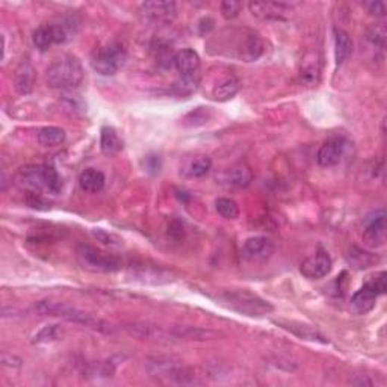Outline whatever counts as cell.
<instances>
[{"label": "cell", "instance_id": "6da1fadb", "mask_svg": "<svg viewBox=\"0 0 387 387\" xmlns=\"http://www.w3.org/2000/svg\"><path fill=\"white\" fill-rule=\"evenodd\" d=\"M14 182L19 188L28 191L30 196H41L48 191L58 194L62 188V180L52 165H28L19 169Z\"/></svg>", "mask_w": 387, "mask_h": 387}, {"label": "cell", "instance_id": "7a4b0ae2", "mask_svg": "<svg viewBox=\"0 0 387 387\" xmlns=\"http://www.w3.org/2000/svg\"><path fill=\"white\" fill-rule=\"evenodd\" d=\"M35 310L43 314V317H58L76 324L85 325L88 328H93L95 332H100L104 334L115 333V327L111 322L94 317L93 313H88L85 310H80L75 305H70L66 303H56V301H39L35 304Z\"/></svg>", "mask_w": 387, "mask_h": 387}, {"label": "cell", "instance_id": "3957f363", "mask_svg": "<svg viewBox=\"0 0 387 387\" xmlns=\"http://www.w3.org/2000/svg\"><path fill=\"white\" fill-rule=\"evenodd\" d=\"M85 79L82 64L76 56L66 55L55 59L47 68L46 82L55 90H75L80 86Z\"/></svg>", "mask_w": 387, "mask_h": 387}, {"label": "cell", "instance_id": "277c9868", "mask_svg": "<svg viewBox=\"0 0 387 387\" xmlns=\"http://www.w3.org/2000/svg\"><path fill=\"white\" fill-rule=\"evenodd\" d=\"M218 300L232 310L245 314V317L261 318L274 310V305L270 301L263 300L253 292H248V290H229V292L220 294Z\"/></svg>", "mask_w": 387, "mask_h": 387}, {"label": "cell", "instance_id": "5b68a950", "mask_svg": "<svg viewBox=\"0 0 387 387\" xmlns=\"http://www.w3.org/2000/svg\"><path fill=\"white\" fill-rule=\"evenodd\" d=\"M176 70L180 73V82L176 84V91L182 95H188L192 91H196V88L200 82V67L201 61L200 56L192 48H182L180 52H177L173 58Z\"/></svg>", "mask_w": 387, "mask_h": 387}, {"label": "cell", "instance_id": "8992f818", "mask_svg": "<svg viewBox=\"0 0 387 387\" xmlns=\"http://www.w3.org/2000/svg\"><path fill=\"white\" fill-rule=\"evenodd\" d=\"M76 259L85 271L90 272L109 274L123 268V262L120 257L88 244H77Z\"/></svg>", "mask_w": 387, "mask_h": 387}, {"label": "cell", "instance_id": "52a82bcc", "mask_svg": "<svg viewBox=\"0 0 387 387\" xmlns=\"http://www.w3.org/2000/svg\"><path fill=\"white\" fill-rule=\"evenodd\" d=\"M147 370L153 378L173 384H196V375L174 357H155L147 361Z\"/></svg>", "mask_w": 387, "mask_h": 387}, {"label": "cell", "instance_id": "ba28073f", "mask_svg": "<svg viewBox=\"0 0 387 387\" xmlns=\"http://www.w3.org/2000/svg\"><path fill=\"white\" fill-rule=\"evenodd\" d=\"M387 290V274L381 271L370 277L351 298V309L357 314H366L375 308V301Z\"/></svg>", "mask_w": 387, "mask_h": 387}, {"label": "cell", "instance_id": "9c48e42d", "mask_svg": "<svg viewBox=\"0 0 387 387\" xmlns=\"http://www.w3.org/2000/svg\"><path fill=\"white\" fill-rule=\"evenodd\" d=\"M127 61V50L123 44L111 43L95 52L91 66L102 76H114Z\"/></svg>", "mask_w": 387, "mask_h": 387}, {"label": "cell", "instance_id": "30bf717a", "mask_svg": "<svg viewBox=\"0 0 387 387\" xmlns=\"http://www.w3.org/2000/svg\"><path fill=\"white\" fill-rule=\"evenodd\" d=\"M238 41L233 44L230 55L244 62H254L261 58L265 52L263 39L252 30H239Z\"/></svg>", "mask_w": 387, "mask_h": 387}, {"label": "cell", "instance_id": "8fae6325", "mask_svg": "<svg viewBox=\"0 0 387 387\" xmlns=\"http://www.w3.org/2000/svg\"><path fill=\"white\" fill-rule=\"evenodd\" d=\"M276 253V245L270 238L253 236L248 238L242 245V257L252 263L268 262Z\"/></svg>", "mask_w": 387, "mask_h": 387}, {"label": "cell", "instance_id": "7c38bea8", "mask_svg": "<svg viewBox=\"0 0 387 387\" xmlns=\"http://www.w3.org/2000/svg\"><path fill=\"white\" fill-rule=\"evenodd\" d=\"M346 140L343 136H333V138L327 140L324 144L321 145L318 151V164L324 168H332L336 167L341 162L345 151H346Z\"/></svg>", "mask_w": 387, "mask_h": 387}, {"label": "cell", "instance_id": "4fadbf2b", "mask_svg": "<svg viewBox=\"0 0 387 387\" xmlns=\"http://www.w3.org/2000/svg\"><path fill=\"white\" fill-rule=\"evenodd\" d=\"M140 12L142 19L150 23H171L177 14V5L174 2H144Z\"/></svg>", "mask_w": 387, "mask_h": 387}, {"label": "cell", "instance_id": "5bb4252c", "mask_svg": "<svg viewBox=\"0 0 387 387\" xmlns=\"http://www.w3.org/2000/svg\"><path fill=\"white\" fill-rule=\"evenodd\" d=\"M332 257L325 252H318L317 254L308 257V259L301 263L300 272L308 280H321L332 272Z\"/></svg>", "mask_w": 387, "mask_h": 387}, {"label": "cell", "instance_id": "9a60e30c", "mask_svg": "<svg viewBox=\"0 0 387 387\" xmlns=\"http://www.w3.org/2000/svg\"><path fill=\"white\" fill-rule=\"evenodd\" d=\"M253 171L252 168L245 164L233 165L232 168L225 169L220 176L216 177V180L225 188H247L253 182Z\"/></svg>", "mask_w": 387, "mask_h": 387}, {"label": "cell", "instance_id": "2e32d148", "mask_svg": "<svg viewBox=\"0 0 387 387\" xmlns=\"http://www.w3.org/2000/svg\"><path fill=\"white\" fill-rule=\"evenodd\" d=\"M248 8L261 20H285L294 11L292 5L285 2H252Z\"/></svg>", "mask_w": 387, "mask_h": 387}, {"label": "cell", "instance_id": "e0dca14e", "mask_svg": "<svg viewBox=\"0 0 387 387\" xmlns=\"http://www.w3.org/2000/svg\"><path fill=\"white\" fill-rule=\"evenodd\" d=\"M274 324L279 325L280 328L286 330L290 334L296 336L301 341H309V342H318L322 345L328 343V339L322 334L319 330H317L312 325L303 324V322L296 321H287V319H274Z\"/></svg>", "mask_w": 387, "mask_h": 387}, {"label": "cell", "instance_id": "ac0fdd59", "mask_svg": "<svg viewBox=\"0 0 387 387\" xmlns=\"http://www.w3.org/2000/svg\"><path fill=\"white\" fill-rule=\"evenodd\" d=\"M369 247H383L386 244V214L383 209L374 212L368 218L365 233H363Z\"/></svg>", "mask_w": 387, "mask_h": 387}, {"label": "cell", "instance_id": "d6986e66", "mask_svg": "<svg viewBox=\"0 0 387 387\" xmlns=\"http://www.w3.org/2000/svg\"><path fill=\"white\" fill-rule=\"evenodd\" d=\"M37 82V71L29 61L20 62V66L15 68L14 73V88L15 91L23 95H28L35 88Z\"/></svg>", "mask_w": 387, "mask_h": 387}, {"label": "cell", "instance_id": "ffe728a7", "mask_svg": "<svg viewBox=\"0 0 387 387\" xmlns=\"http://www.w3.org/2000/svg\"><path fill=\"white\" fill-rule=\"evenodd\" d=\"M240 90V80L235 75H227L218 80L212 90V99L216 102H229Z\"/></svg>", "mask_w": 387, "mask_h": 387}, {"label": "cell", "instance_id": "44dd1931", "mask_svg": "<svg viewBox=\"0 0 387 387\" xmlns=\"http://www.w3.org/2000/svg\"><path fill=\"white\" fill-rule=\"evenodd\" d=\"M211 169L212 159L206 155H197L183 164L182 174L185 177H189V179H200V177H205Z\"/></svg>", "mask_w": 387, "mask_h": 387}, {"label": "cell", "instance_id": "7402d4cb", "mask_svg": "<svg viewBox=\"0 0 387 387\" xmlns=\"http://www.w3.org/2000/svg\"><path fill=\"white\" fill-rule=\"evenodd\" d=\"M104 183H106V177L95 168H86L79 176V187L88 194L100 192L104 188Z\"/></svg>", "mask_w": 387, "mask_h": 387}, {"label": "cell", "instance_id": "603a6c76", "mask_svg": "<svg viewBox=\"0 0 387 387\" xmlns=\"http://www.w3.org/2000/svg\"><path fill=\"white\" fill-rule=\"evenodd\" d=\"M100 149L102 153L106 156H114L123 150V142L114 127L103 126L100 131Z\"/></svg>", "mask_w": 387, "mask_h": 387}, {"label": "cell", "instance_id": "cb8c5ba5", "mask_svg": "<svg viewBox=\"0 0 387 387\" xmlns=\"http://www.w3.org/2000/svg\"><path fill=\"white\" fill-rule=\"evenodd\" d=\"M319 73H321V66H319L318 55L317 53L305 55L301 62V70H300L301 82L308 84V85L318 84Z\"/></svg>", "mask_w": 387, "mask_h": 387}, {"label": "cell", "instance_id": "d4e9b609", "mask_svg": "<svg viewBox=\"0 0 387 387\" xmlns=\"http://www.w3.org/2000/svg\"><path fill=\"white\" fill-rule=\"evenodd\" d=\"M352 53V39L342 29H334V56L337 66H342Z\"/></svg>", "mask_w": 387, "mask_h": 387}, {"label": "cell", "instance_id": "484cf974", "mask_svg": "<svg viewBox=\"0 0 387 387\" xmlns=\"http://www.w3.org/2000/svg\"><path fill=\"white\" fill-rule=\"evenodd\" d=\"M67 140V133L64 129L56 127V126H47L43 127L41 131L38 132V142L43 145V147H58L62 145Z\"/></svg>", "mask_w": 387, "mask_h": 387}, {"label": "cell", "instance_id": "4316f807", "mask_svg": "<svg viewBox=\"0 0 387 387\" xmlns=\"http://www.w3.org/2000/svg\"><path fill=\"white\" fill-rule=\"evenodd\" d=\"M346 261L356 270H368L370 266L380 262V259L372 253L363 252L360 248H351V252L346 256Z\"/></svg>", "mask_w": 387, "mask_h": 387}, {"label": "cell", "instance_id": "83f0119b", "mask_svg": "<svg viewBox=\"0 0 387 387\" xmlns=\"http://www.w3.org/2000/svg\"><path fill=\"white\" fill-rule=\"evenodd\" d=\"M32 39H34V44L37 46V48H39L41 52H46L47 48H50L53 44H56L52 23L39 26L34 32V37H32Z\"/></svg>", "mask_w": 387, "mask_h": 387}, {"label": "cell", "instance_id": "f1b7e54d", "mask_svg": "<svg viewBox=\"0 0 387 387\" xmlns=\"http://www.w3.org/2000/svg\"><path fill=\"white\" fill-rule=\"evenodd\" d=\"M62 337H64V328L61 325H58V324L46 325L34 336V343H37V345L53 343V342L61 341Z\"/></svg>", "mask_w": 387, "mask_h": 387}, {"label": "cell", "instance_id": "f546056e", "mask_svg": "<svg viewBox=\"0 0 387 387\" xmlns=\"http://www.w3.org/2000/svg\"><path fill=\"white\" fill-rule=\"evenodd\" d=\"M212 117L214 114L211 108H196L194 111L188 112L182 121H183V126L187 127H198V126H205Z\"/></svg>", "mask_w": 387, "mask_h": 387}, {"label": "cell", "instance_id": "4dcf8cb0", "mask_svg": "<svg viewBox=\"0 0 387 387\" xmlns=\"http://www.w3.org/2000/svg\"><path fill=\"white\" fill-rule=\"evenodd\" d=\"M215 209L225 220H236L239 216V206L235 200L221 197L215 201Z\"/></svg>", "mask_w": 387, "mask_h": 387}, {"label": "cell", "instance_id": "1f68e13d", "mask_svg": "<svg viewBox=\"0 0 387 387\" xmlns=\"http://www.w3.org/2000/svg\"><path fill=\"white\" fill-rule=\"evenodd\" d=\"M386 38H387V30L384 23H374L366 29V39L370 44L378 48L386 47Z\"/></svg>", "mask_w": 387, "mask_h": 387}, {"label": "cell", "instance_id": "d6a6232c", "mask_svg": "<svg viewBox=\"0 0 387 387\" xmlns=\"http://www.w3.org/2000/svg\"><path fill=\"white\" fill-rule=\"evenodd\" d=\"M93 236L99 242H102L103 245L120 247L121 244H123V239L118 238L117 235H114V233H109V232L103 230V229H94L93 230Z\"/></svg>", "mask_w": 387, "mask_h": 387}, {"label": "cell", "instance_id": "836d02e7", "mask_svg": "<svg viewBox=\"0 0 387 387\" xmlns=\"http://www.w3.org/2000/svg\"><path fill=\"white\" fill-rule=\"evenodd\" d=\"M240 11H242V3L236 2V0H225V2L221 3V14L223 17L227 20L236 19Z\"/></svg>", "mask_w": 387, "mask_h": 387}, {"label": "cell", "instance_id": "e575fe53", "mask_svg": "<svg viewBox=\"0 0 387 387\" xmlns=\"http://www.w3.org/2000/svg\"><path fill=\"white\" fill-rule=\"evenodd\" d=\"M369 14L375 15V17H384L386 15V5L383 2H366L363 3Z\"/></svg>", "mask_w": 387, "mask_h": 387}, {"label": "cell", "instance_id": "d590c367", "mask_svg": "<svg viewBox=\"0 0 387 387\" xmlns=\"http://www.w3.org/2000/svg\"><path fill=\"white\" fill-rule=\"evenodd\" d=\"M145 168H147L149 171L159 173V169H160L159 156H147V158H145Z\"/></svg>", "mask_w": 387, "mask_h": 387}, {"label": "cell", "instance_id": "8d00e7d4", "mask_svg": "<svg viewBox=\"0 0 387 387\" xmlns=\"http://www.w3.org/2000/svg\"><path fill=\"white\" fill-rule=\"evenodd\" d=\"M183 224L179 223V221H173L171 224H169V227H168V235H171L174 238H182L183 235Z\"/></svg>", "mask_w": 387, "mask_h": 387}, {"label": "cell", "instance_id": "74e56055", "mask_svg": "<svg viewBox=\"0 0 387 387\" xmlns=\"http://www.w3.org/2000/svg\"><path fill=\"white\" fill-rule=\"evenodd\" d=\"M352 384L354 386H372V381L368 380V378H365V377H363V378L360 377V380H354Z\"/></svg>", "mask_w": 387, "mask_h": 387}]
</instances>
